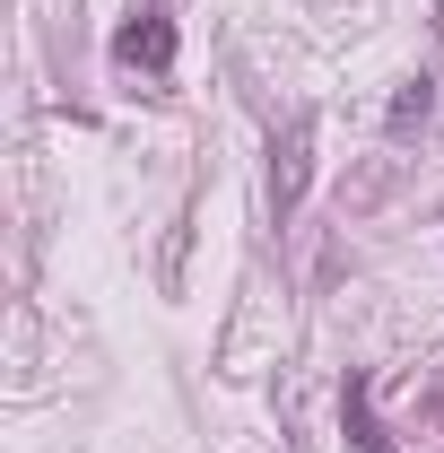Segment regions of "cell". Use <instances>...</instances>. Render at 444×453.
I'll return each mask as SVG.
<instances>
[{
	"label": "cell",
	"mask_w": 444,
	"mask_h": 453,
	"mask_svg": "<svg viewBox=\"0 0 444 453\" xmlns=\"http://www.w3.org/2000/svg\"><path fill=\"white\" fill-rule=\"evenodd\" d=\"M305 174H314V113H296V122L271 140V210H279V219H296Z\"/></svg>",
	"instance_id": "obj_1"
},
{
	"label": "cell",
	"mask_w": 444,
	"mask_h": 453,
	"mask_svg": "<svg viewBox=\"0 0 444 453\" xmlns=\"http://www.w3.org/2000/svg\"><path fill=\"white\" fill-rule=\"evenodd\" d=\"M113 53L140 61V70H166V61H174V27H166V9H140V18L113 35Z\"/></svg>",
	"instance_id": "obj_2"
},
{
	"label": "cell",
	"mask_w": 444,
	"mask_h": 453,
	"mask_svg": "<svg viewBox=\"0 0 444 453\" xmlns=\"http://www.w3.org/2000/svg\"><path fill=\"white\" fill-rule=\"evenodd\" d=\"M340 427H348V453H392L384 418H375V393H366V375H348V384H340Z\"/></svg>",
	"instance_id": "obj_3"
},
{
	"label": "cell",
	"mask_w": 444,
	"mask_h": 453,
	"mask_svg": "<svg viewBox=\"0 0 444 453\" xmlns=\"http://www.w3.org/2000/svg\"><path fill=\"white\" fill-rule=\"evenodd\" d=\"M427 105H436V88H427V79H401V96H392V131H418V122H427Z\"/></svg>",
	"instance_id": "obj_4"
}]
</instances>
